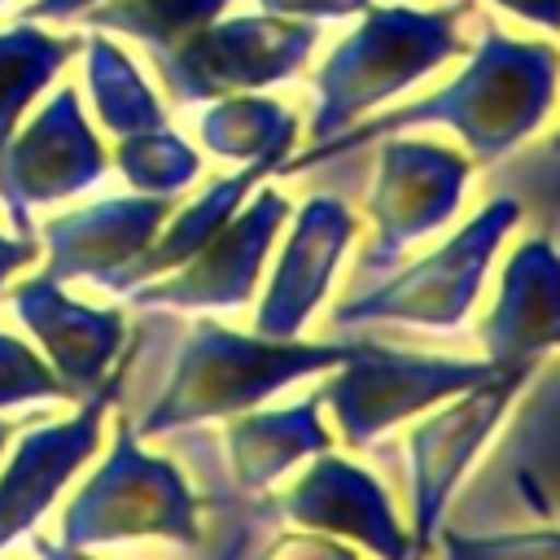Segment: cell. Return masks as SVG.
I'll use <instances>...</instances> for the list:
<instances>
[{
  "instance_id": "obj_1",
  "label": "cell",
  "mask_w": 560,
  "mask_h": 560,
  "mask_svg": "<svg viewBox=\"0 0 560 560\" xmlns=\"http://www.w3.org/2000/svg\"><path fill=\"white\" fill-rule=\"evenodd\" d=\"M560 96V48L542 39H512L494 22H481V39L464 70L376 118H359L341 136L311 144L302 158H284L276 175H302L319 162L350 158L385 136H407L424 127H446L464 140L468 158L481 166L508 162L551 114Z\"/></svg>"
},
{
  "instance_id": "obj_2",
  "label": "cell",
  "mask_w": 560,
  "mask_h": 560,
  "mask_svg": "<svg viewBox=\"0 0 560 560\" xmlns=\"http://www.w3.org/2000/svg\"><path fill=\"white\" fill-rule=\"evenodd\" d=\"M350 341L258 337V332L223 328L214 319H197L179 341L162 394L131 424L140 438H166L210 420H232L306 376L332 372L350 354Z\"/></svg>"
},
{
  "instance_id": "obj_3",
  "label": "cell",
  "mask_w": 560,
  "mask_h": 560,
  "mask_svg": "<svg viewBox=\"0 0 560 560\" xmlns=\"http://www.w3.org/2000/svg\"><path fill=\"white\" fill-rule=\"evenodd\" d=\"M464 18H472V0H446L438 9L416 4H368V18L324 57L315 70V109L306 122V140L324 144L389 105L438 66L464 52Z\"/></svg>"
},
{
  "instance_id": "obj_4",
  "label": "cell",
  "mask_w": 560,
  "mask_h": 560,
  "mask_svg": "<svg viewBox=\"0 0 560 560\" xmlns=\"http://www.w3.org/2000/svg\"><path fill=\"white\" fill-rule=\"evenodd\" d=\"M521 223V197L499 192L490 197L459 232H451L438 249L407 267H389L385 276L368 280L359 293L341 298L332 306V328H376V324H402L420 332H455L477 311L481 284L494 267V254Z\"/></svg>"
},
{
  "instance_id": "obj_5",
  "label": "cell",
  "mask_w": 560,
  "mask_h": 560,
  "mask_svg": "<svg viewBox=\"0 0 560 560\" xmlns=\"http://www.w3.org/2000/svg\"><path fill=\"white\" fill-rule=\"evenodd\" d=\"M136 538L197 547L201 503L188 477L166 455H149L131 420H118L109 455L61 512V542L92 551Z\"/></svg>"
},
{
  "instance_id": "obj_6",
  "label": "cell",
  "mask_w": 560,
  "mask_h": 560,
  "mask_svg": "<svg viewBox=\"0 0 560 560\" xmlns=\"http://www.w3.org/2000/svg\"><path fill=\"white\" fill-rule=\"evenodd\" d=\"M490 372L499 368L486 359L411 354L376 341H350V354L332 372H324V385H315V394L319 407L332 416L337 438L354 451H368L398 424L486 381Z\"/></svg>"
},
{
  "instance_id": "obj_7",
  "label": "cell",
  "mask_w": 560,
  "mask_h": 560,
  "mask_svg": "<svg viewBox=\"0 0 560 560\" xmlns=\"http://www.w3.org/2000/svg\"><path fill=\"white\" fill-rule=\"evenodd\" d=\"M529 376L534 368H499L486 381L420 411L407 429V534L416 560L433 551L459 481L477 464L481 446L499 433Z\"/></svg>"
},
{
  "instance_id": "obj_8",
  "label": "cell",
  "mask_w": 560,
  "mask_h": 560,
  "mask_svg": "<svg viewBox=\"0 0 560 560\" xmlns=\"http://www.w3.org/2000/svg\"><path fill=\"white\" fill-rule=\"evenodd\" d=\"M319 44V22L276 18V13H241L214 18L175 48L149 52L166 96L175 105H206L232 92H262L293 79Z\"/></svg>"
},
{
  "instance_id": "obj_9",
  "label": "cell",
  "mask_w": 560,
  "mask_h": 560,
  "mask_svg": "<svg viewBox=\"0 0 560 560\" xmlns=\"http://www.w3.org/2000/svg\"><path fill=\"white\" fill-rule=\"evenodd\" d=\"M472 179V158L451 144L385 136L376 140L372 184L363 192V210L372 219V241L359 258V280H376L407 258L411 245L442 232L464 206Z\"/></svg>"
},
{
  "instance_id": "obj_10",
  "label": "cell",
  "mask_w": 560,
  "mask_h": 560,
  "mask_svg": "<svg viewBox=\"0 0 560 560\" xmlns=\"http://www.w3.org/2000/svg\"><path fill=\"white\" fill-rule=\"evenodd\" d=\"M105 171L109 153L83 114L79 88L66 83L0 144V206L18 236H35V206L79 197L96 188Z\"/></svg>"
},
{
  "instance_id": "obj_11",
  "label": "cell",
  "mask_w": 560,
  "mask_h": 560,
  "mask_svg": "<svg viewBox=\"0 0 560 560\" xmlns=\"http://www.w3.org/2000/svg\"><path fill=\"white\" fill-rule=\"evenodd\" d=\"M293 201L280 188H254V197H245V206L175 271L136 284L127 298V306L136 311H241L249 306L267 254L280 236V228L289 223Z\"/></svg>"
},
{
  "instance_id": "obj_12",
  "label": "cell",
  "mask_w": 560,
  "mask_h": 560,
  "mask_svg": "<svg viewBox=\"0 0 560 560\" xmlns=\"http://www.w3.org/2000/svg\"><path fill=\"white\" fill-rule=\"evenodd\" d=\"M262 516L332 534L341 542H354L359 551H372L376 560H416L411 534L394 512V499L376 472L363 464L337 455L332 446L311 455L306 468L284 486L267 490L258 503Z\"/></svg>"
},
{
  "instance_id": "obj_13",
  "label": "cell",
  "mask_w": 560,
  "mask_h": 560,
  "mask_svg": "<svg viewBox=\"0 0 560 560\" xmlns=\"http://www.w3.org/2000/svg\"><path fill=\"white\" fill-rule=\"evenodd\" d=\"M289 236L280 245V258L267 276V289L254 306V332L258 337H302L306 324L328 302V289L341 271V258L359 232L354 210L332 197L315 192L289 214Z\"/></svg>"
},
{
  "instance_id": "obj_14",
  "label": "cell",
  "mask_w": 560,
  "mask_h": 560,
  "mask_svg": "<svg viewBox=\"0 0 560 560\" xmlns=\"http://www.w3.org/2000/svg\"><path fill=\"white\" fill-rule=\"evenodd\" d=\"M175 210V197H101L79 210L52 214L48 223L35 228V236L48 249L44 276L66 284V280H88L96 289L118 293L122 271L140 258V249L158 236L166 214Z\"/></svg>"
},
{
  "instance_id": "obj_15",
  "label": "cell",
  "mask_w": 560,
  "mask_h": 560,
  "mask_svg": "<svg viewBox=\"0 0 560 560\" xmlns=\"http://www.w3.org/2000/svg\"><path fill=\"white\" fill-rule=\"evenodd\" d=\"M114 402V376L83 398L74 420L66 424H35L18 438L4 472H0V547L18 542L39 525L66 481L92 459L101 442L105 411Z\"/></svg>"
},
{
  "instance_id": "obj_16",
  "label": "cell",
  "mask_w": 560,
  "mask_h": 560,
  "mask_svg": "<svg viewBox=\"0 0 560 560\" xmlns=\"http://www.w3.org/2000/svg\"><path fill=\"white\" fill-rule=\"evenodd\" d=\"M9 311L39 341L52 372L70 385L74 398H88L109 381V368L127 341V319L118 306H88L39 271L9 289Z\"/></svg>"
},
{
  "instance_id": "obj_17",
  "label": "cell",
  "mask_w": 560,
  "mask_h": 560,
  "mask_svg": "<svg viewBox=\"0 0 560 560\" xmlns=\"http://www.w3.org/2000/svg\"><path fill=\"white\" fill-rule=\"evenodd\" d=\"M477 341L494 368H534L560 350V249L551 236H525L508 254Z\"/></svg>"
},
{
  "instance_id": "obj_18",
  "label": "cell",
  "mask_w": 560,
  "mask_h": 560,
  "mask_svg": "<svg viewBox=\"0 0 560 560\" xmlns=\"http://www.w3.org/2000/svg\"><path fill=\"white\" fill-rule=\"evenodd\" d=\"M319 411H324L319 394L311 389L298 402L249 407V411L232 416L223 429V455H228V472H232L236 490L249 499H262L267 490H276V481L284 472H293L311 455L328 451L332 433L319 420Z\"/></svg>"
},
{
  "instance_id": "obj_19",
  "label": "cell",
  "mask_w": 560,
  "mask_h": 560,
  "mask_svg": "<svg viewBox=\"0 0 560 560\" xmlns=\"http://www.w3.org/2000/svg\"><path fill=\"white\" fill-rule=\"evenodd\" d=\"M267 175H276V166L271 162H245V166H236L232 175H219V179H210L192 201H184L179 210H171L166 214V223L158 228V236L140 249V258L122 271V284H118V298L122 293H131L136 284H144V280H158V276H166V271H175L179 262H188L241 206H245V197L267 179Z\"/></svg>"
},
{
  "instance_id": "obj_20",
  "label": "cell",
  "mask_w": 560,
  "mask_h": 560,
  "mask_svg": "<svg viewBox=\"0 0 560 560\" xmlns=\"http://www.w3.org/2000/svg\"><path fill=\"white\" fill-rule=\"evenodd\" d=\"M197 140L206 144V153L223 162H236V166L271 162L280 171V162L293 153V140H298V114L284 101L262 92L214 96L197 118Z\"/></svg>"
},
{
  "instance_id": "obj_21",
  "label": "cell",
  "mask_w": 560,
  "mask_h": 560,
  "mask_svg": "<svg viewBox=\"0 0 560 560\" xmlns=\"http://www.w3.org/2000/svg\"><path fill=\"white\" fill-rule=\"evenodd\" d=\"M83 92L92 101L96 122L118 140V136H136V131H153L166 127V105L153 92V83L140 74V66L131 61V52L105 35V31H88L83 35Z\"/></svg>"
},
{
  "instance_id": "obj_22",
  "label": "cell",
  "mask_w": 560,
  "mask_h": 560,
  "mask_svg": "<svg viewBox=\"0 0 560 560\" xmlns=\"http://www.w3.org/2000/svg\"><path fill=\"white\" fill-rule=\"evenodd\" d=\"M83 35L44 31V22L18 18L0 31V144L13 136L22 114L52 88V79L74 61Z\"/></svg>"
},
{
  "instance_id": "obj_23",
  "label": "cell",
  "mask_w": 560,
  "mask_h": 560,
  "mask_svg": "<svg viewBox=\"0 0 560 560\" xmlns=\"http://www.w3.org/2000/svg\"><path fill=\"white\" fill-rule=\"evenodd\" d=\"M228 4L232 0H101L83 9L74 22H83L88 31L127 35L144 44V52H162L201 31L206 22H214Z\"/></svg>"
},
{
  "instance_id": "obj_24",
  "label": "cell",
  "mask_w": 560,
  "mask_h": 560,
  "mask_svg": "<svg viewBox=\"0 0 560 560\" xmlns=\"http://www.w3.org/2000/svg\"><path fill=\"white\" fill-rule=\"evenodd\" d=\"M109 162L144 197H179L201 175V153L179 131H171V122L153 127V131L118 136Z\"/></svg>"
},
{
  "instance_id": "obj_25",
  "label": "cell",
  "mask_w": 560,
  "mask_h": 560,
  "mask_svg": "<svg viewBox=\"0 0 560 560\" xmlns=\"http://www.w3.org/2000/svg\"><path fill=\"white\" fill-rule=\"evenodd\" d=\"M438 560H560V529L459 534L438 529Z\"/></svg>"
},
{
  "instance_id": "obj_26",
  "label": "cell",
  "mask_w": 560,
  "mask_h": 560,
  "mask_svg": "<svg viewBox=\"0 0 560 560\" xmlns=\"http://www.w3.org/2000/svg\"><path fill=\"white\" fill-rule=\"evenodd\" d=\"M74 398L70 385L18 337L0 332V407H31V402H66Z\"/></svg>"
},
{
  "instance_id": "obj_27",
  "label": "cell",
  "mask_w": 560,
  "mask_h": 560,
  "mask_svg": "<svg viewBox=\"0 0 560 560\" xmlns=\"http://www.w3.org/2000/svg\"><path fill=\"white\" fill-rule=\"evenodd\" d=\"M254 560H363V556L354 542L293 525V529H280L271 542H262V551Z\"/></svg>"
},
{
  "instance_id": "obj_28",
  "label": "cell",
  "mask_w": 560,
  "mask_h": 560,
  "mask_svg": "<svg viewBox=\"0 0 560 560\" xmlns=\"http://www.w3.org/2000/svg\"><path fill=\"white\" fill-rule=\"evenodd\" d=\"M368 4H372V0H258L262 13L298 18V22H332V18L363 13Z\"/></svg>"
},
{
  "instance_id": "obj_29",
  "label": "cell",
  "mask_w": 560,
  "mask_h": 560,
  "mask_svg": "<svg viewBox=\"0 0 560 560\" xmlns=\"http://www.w3.org/2000/svg\"><path fill=\"white\" fill-rule=\"evenodd\" d=\"M39 258V236H4L0 232V289H4V280L18 271V267H31Z\"/></svg>"
},
{
  "instance_id": "obj_30",
  "label": "cell",
  "mask_w": 560,
  "mask_h": 560,
  "mask_svg": "<svg viewBox=\"0 0 560 560\" xmlns=\"http://www.w3.org/2000/svg\"><path fill=\"white\" fill-rule=\"evenodd\" d=\"M92 4H101V0H26V9L18 18H31V22H74Z\"/></svg>"
},
{
  "instance_id": "obj_31",
  "label": "cell",
  "mask_w": 560,
  "mask_h": 560,
  "mask_svg": "<svg viewBox=\"0 0 560 560\" xmlns=\"http://www.w3.org/2000/svg\"><path fill=\"white\" fill-rule=\"evenodd\" d=\"M490 4H499V9H508L516 18H525V22H538L551 35H560V0H490Z\"/></svg>"
},
{
  "instance_id": "obj_32",
  "label": "cell",
  "mask_w": 560,
  "mask_h": 560,
  "mask_svg": "<svg viewBox=\"0 0 560 560\" xmlns=\"http://www.w3.org/2000/svg\"><path fill=\"white\" fill-rule=\"evenodd\" d=\"M31 556L35 560H92L83 547H66V542H48V538H31Z\"/></svg>"
},
{
  "instance_id": "obj_33",
  "label": "cell",
  "mask_w": 560,
  "mask_h": 560,
  "mask_svg": "<svg viewBox=\"0 0 560 560\" xmlns=\"http://www.w3.org/2000/svg\"><path fill=\"white\" fill-rule=\"evenodd\" d=\"M534 171L542 175V179H551V184H560V131L534 153Z\"/></svg>"
},
{
  "instance_id": "obj_34",
  "label": "cell",
  "mask_w": 560,
  "mask_h": 560,
  "mask_svg": "<svg viewBox=\"0 0 560 560\" xmlns=\"http://www.w3.org/2000/svg\"><path fill=\"white\" fill-rule=\"evenodd\" d=\"M245 542H249V534H245V529H236V534L228 538V547H223L214 560H245Z\"/></svg>"
},
{
  "instance_id": "obj_35",
  "label": "cell",
  "mask_w": 560,
  "mask_h": 560,
  "mask_svg": "<svg viewBox=\"0 0 560 560\" xmlns=\"http://www.w3.org/2000/svg\"><path fill=\"white\" fill-rule=\"evenodd\" d=\"M13 433H18V424H9V420H0V451L9 446V438H13Z\"/></svg>"
},
{
  "instance_id": "obj_36",
  "label": "cell",
  "mask_w": 560,
  "mask_h": 560,
  "mask_svg": "<svg viewBox=\"0 0 560 560\" xmlns=\"http://www.w3.org/2000/svg\"><path fill=\"white\" fill-rule=\"evenodd\" d=\"M4 4H13V0H0V9H4Z\"/></svg>"
}]
</instances>
